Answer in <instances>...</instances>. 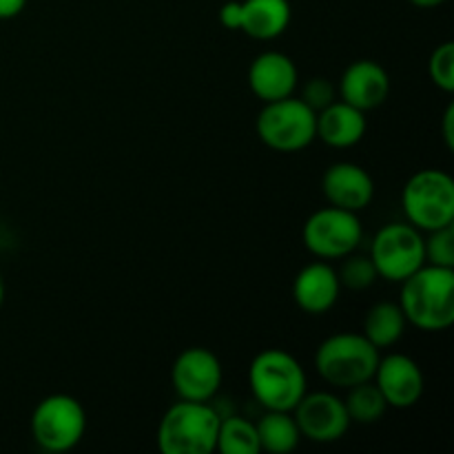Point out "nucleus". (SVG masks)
<instances>
[{"label": "nucleus", "instance_id": "f257e3e1", "mask_svg": "<svg viewBox=\"0 0 454 454\" xmlns=\"http://www.w3.org/2000/svg\"><path fill=\"white\" fill-rule=\"evenodd\" d=\"M402 310L412 326L446 331L454 322V269L424 264L402 282Z\"/></svg>", "mask_w": 454, "mask_h": 454}, {"label": "nucleus", "instance_id": "f03ea898", "mask_svg": "<svg viewBox=\"0 0 454 454\" xmlns=\"http://www.w3.org/2000/svg\"><path fill=\"white\" fill-rule=\"evenodd\" d=\"M248 386L262 408L293 412L306 395V372L291 353L269 348L255 355L251 362Z\"/></svg>", "mask_w": 454, "mask_h": 454}, {"label": "nucleus", "instance_id": "7ed1b4c3", "mask_svg": "<svg viewBox=\"0 0 454 454\" xmlns=\"http://www.w3.org/2000/svg\"><path fill=\"white\" fill-rule=\"evenodd\" d=\"M220 419L208 402H177L164 412L158 428V448L164 454L215 452Z\"/></svg>", "mask_w": 454, "mask_h": 454}, {"label": "nucleus", "instance_id": "20e7f679", "mask_svg": "<svg viewBox=\"0 0 454 454\" xmlns=\"http://www.w3.org/2000/svg\"><path fill=\"white\" fill-rule=\"evenodd\" d=\"M380 357V348H375L362 333H337L319 344L315 368L328 384L350 388L372 380Z\"/></svg>", "mask_w": 454, "mask_h": 454}, {"label": "nucleus", "instance_id": "39448f33", "mask_svg": "<svg viewBox=\"0 0 454 454\" xmlns=\"http://www.w3.org/2000/svg\"><path fill=\"white\" fill-rule=\"evenodd\" d=\"M408 224L437 231L454 222V180L446 171L424 168L406 182L402 193Z\"/></svg>", "mask_w": 454, "mask_h": 454}, {"label": "nucleus", "instance_id": "423d86ee", "mask_svg": "<svg viewBox=\"0 0 454 454\" xmlns=\"http://www.w3.org/2000/svg\"><path fill=\"white\" fill-rule=\"evenodd\" d=\"M317 114L301 98H282L264 102V109L257 114V136L269 149L279 153H295L306 149L317 137L315 133Z\"/></svg>", "mask_w": 454, "mask_h": 454}, {"label": "nucleus", "instance_id": "0eeeda50", "mask_svg": "<svg viewBox=\"0 0 454 454\" xmlns=\"http://www.w3.org/2000/svg\"><path fill=\"white\" fill-rule=\"evenodd\" d=\"M87 430V412L71 395H49L31 415V434L47 452L74 450Z\"/></svg>", "mask_w": 454, "mask_h": 454}, {"label": "nucleus", "instance_id": "6e6552de", "mask_svg": "<svg viewBox=\"0 0 454 454\" xmlns=\"http://www.w3.org/2000/svg\"><path fill=\"white\" fill-rule=\"evenodd\" d=\"M371 260L380 278L402 284L426 264L421 231L412 224H402V222L384 226L372 239Z\"/></svg>", "mask_w": 454, "mask_h": 454}, {"label": "nucleus", "instance_id": "1a4fd4ad", "mask_svg": "<svg viewBox=\"0 0 454 454\" xmlns=\"http://www.w3.org/2000/svg\"><path fill=\"white\" fill-rule=\"evenodd\" d=\"M362 235L364 231L357 213L333 204L315 211L301 231L304 247L322 260H340L350 255L362 242Z\"/></svg>", "mask_w": 454, "mask_h": 454}, {"label": "nucleus", "instance_id": "9d476101", "mask_svg": "<svg viewBox=\"0 0 454 454\" xmlns=\"http://www.w3.org/2000/svg\"><path fill=\"white\" fill-rule=\"evenodd\" d=\"M293 412L301 437L315 443L340 442L353 424L344 399L331 393H306Z\"/></svg>", "mask_w": 454, "mask_h": 454}, {"label": "nucleus", "instance_id": "9b49d317", "mask_svg": "<svg viewBox=\"0 0 454 454\" xmlns=\"http://www.w3.org/2000/svg\"><path fill=\"white\" fill-rule=\"evenodd\" d=\"M177 397L186 402H211L222 386V364L215 353L193 346L180 353L171 368Z\"/></svg>", "mask_w": 454, "mask_h": 454}, {"label": "nucleus", "instance_id": "f8f14e48", "mask_svg": "<svg viewBox=\"0 0 454 454\" xmlns=\"http://www.w3.org/2000/svg\"><path fill=\"white\" fill-rule=\"evenodd\" d=\"M372 380L390 408H412L424 397V372L408 355L393 353L380 357Z\"/></svg>", "mask_w": 454, "mask_h": 454}, {"label": "nucleus", "instance_id": "ddd939ff", "mask_svg": "<svg viewBox=\"0 0 454 454\" xmlns=\"http://www.w3.org/2000/svg\"><path fill=\"white\" fill-rule=\"evenodd\" d=\"M322 191L333 207L359 213L368 208L375 198V182L371 173L359 164L337 162L324 173Z\"/></svg>", "mask_w": 454, "mask_h": 454}, {"label": "nucleus", "instance_id": "4468645a", "mask_svg": "<svg viewBox=\"0 0 454 454\" xmlns=\"http://www.w3.org/2000/svg\"><path fill=\"white\" fill-rule=\"evenodd\" d=\"M388 93L390 75L380 62L357 60L341 74L340 98L364 114L384 105Z\"/></svg>", "mask_w": 454, "mask_h": 454}, {"label": "nucleus", "instance_id": "2eb2a0df", "mask_svg": "<svg viewBox=\"0 0 454 454\" xmlns=\"http://www.w3.org/2000/svg\"><path fill=\"white\" fill-rule=\"evenodd\" d=\"M300 74L286 53L264 51L248 67V87L262 102H275L295 93Z\"/></svg>", "mask_w": 454, "mask_h": 454}, {"label": "nucleus", "instance_id": "dca6fc26", "mask_svg": "<svg viewBox=\"0 0 454 454\" xmlns=\"http://www.w3.org/2000/svg\"><path fill=\"white\" fill-rule=\"evenodd\" d=\"M340 275L326 262L304 266L293 282V300L309 315L328 313L340 300Z\"/></svg>", "mask_w": 454, "mask_h": 454}, {"label": "nucleus", "instance_id": "f3484780", "mask_svg": "<svg viewBox=\"0 0 454 454\" xmlns=\"http://www.w3.org/2000/svg\"><path fill=\"white\" fill-rule=\"evenodd\" d=\"M366 114L355 109L353 105L344 100H333L331 105L317 111V122H315V133L324 145L333 149H348L362 142L366 136Z\"/></svg>", "mask_w": 454, "mask_h": 454}, {"label": "nucleus", "instance_id": "a211bd4d", "mask_svg": "<svg viewBox=\"0 0 454 454\" xmlns=\"http://www.w3.org/2000/svg\"><path fill=\"white\" fill-rule=\"evenodd\" d=\"M291 22L288 0H242L239 29L255 40H273L286 31Z\"/></svg>", "mask_w": 454, "mask_h": 454}, {"label": "nucleus", "instance_id": "6ab92c4d", "mask_svg": "<svg viewBox=\"0 0 454 454\" xmlns=\"http://www.w3.org/2000/svg\"><path fill=\"white\" fill-rule=\"evenodd\" d=\"M406 324L408 319L403 315L402 306L393 304V301H380V304H375L366 313L362 335L375 348H390V346H395L403 337Z\"/></svg>", "mask_w": 454, "mask_h": 454}, {"label": "nucleus", "instance_id": "aec40b11", "mask_svg": "<svg viewBox=\"0 0 454 454\" xmlns=\"http://www.w3.org/2000/svg\"><path fill=\"white\" fill-rule=\"evenodd\" d=\"M260 450L270 454H288L300 446V428L295 417L284 411H266L264 417L255 424Z\"/></svg>", "mask_w": 454, "mask_h": 454}, {"label": "nucleus", "instance_id": "412c9836", "mask_svg": "<svg viewBox=\"0 0 454 454\" xmlns=\"http://www.w3.org/2000/svg\"><path fill=\"white\" fill-rule=\"evenodd\" d=\"M344 406L348 411L350 421H355V424H377L388 411L384 395L375 384H371V380L350 386Z\"/></svg>", "mask_w": 454, "mask_h": 454}, {"label": "nucleus", "instance_id": "4be33fe9", "mask_svg": "<svg viewBox=\"0 0 454 454\" xmlns=\"http://www.w3.org/2000/svg\"><path fill=\"white\" fill-rule=\"evenodd\" d=\"M215 450L222 454H257L260 452V439H257L255 424H251L244 417L220 419Z\"/></svg>", "mask_w": 454, "mask_h": 454}, {"label": "nucleus", "instance_id": "5701e85b", "mask_svg": "<svg viewBox=\"0 0 454 454\" xmlns=\"http://www.w3.org/2000/svg\"><path fill=\"white\" fill-rule=\"evenodd\" d=\"M348 257V255H346ZM380 273H377L375 264H372L371 257H348L341 266L340 273V284L341 286H348L353 291H364V288H371L377 282Z\"/></svg>", "mask_w": 454, "mask_h": 454}, {"label": "nucleus", "instance_id": "b1692460", "mask_svg": "<svg viewBox=\"0 0 454 454\" xmlns=\"http://www.w3.org/2000/svg\"><path fill=\"white\" fill-rule=\"evenodd\" d=\"M426 262L443 269H454V229L452 224L443 229L430 231V238L424 239Z\"/></svg>", "mask_w": 454, "mask_h": 454}, {"label": "nucleus", "instance_id": "393cba45", "mask_svg": "<svg viewBox=\"0 0 454 454\" xmlns=\"http://www.w3.org/2000/svg\"><path fill=\"white\" fill-rule=\"evenodd\" d=\"M428 74L430 80H433L442 91H454V43H450V40L439 44L433 51L428 62Z\"/></svg>", "mask_w": 454, "mask_h": 454}, {"label": "nucleus", "instance_id": "a878e982", "mask_svg": "<svg viewBox=\"0 0 454 454\" xmlns=\"http://www.w3.org/2000/svg\"><path fill=\"white\" fill-rule=\"evenodd\" d=\"M301 100H304L306 105L317 114V111H322L324 106H328L333 100H335V91H333L328 80L315 78L304 87V96H301Z\"/></svg>", "mask_w": 454, "mask_h": 454}, {"label": "nucleus", "instance_id": "bb28decb", "mask_svg": "<svg viewBox=\"0 0 454 454\" xmlns=\"http://www.w3.org/2000/svg\"><path fill=\"white\" fill-rule=\"evenodd\" d=\"M220 22L226 27V29H239V3L238 0H231V3L222 4Z\"/></svg>", "mask_w": 454, "mask_h": 454}, {"label": "nucleus", "instance_id": "cd10ccee", "mask_svg": "<svg viewBox=\"0 0 454 454\" xmlns=\"http://www.w3.org/2000/svg\"><path fill=\"white\" fill-rule=\"evenodd\" d=\"M27 0H0V20L16 18L25 9Z\"/></svg>", "mask_w": 454, "mask_h": 454}, {"label": "nucleus", "instance_id": "c85d7f7f", "mask_svg": "<svg viewBox=\"0 0 454 454\" xmlns=\"http://www.w3.org/2000/svg\"><path fill=\"white\" fill-rule=\"evenodd\" d=\"M443 140H446L448 149H454V105H448L446 114H443Z\"/></svg>", "mask_w": 454, "mask_h": 454}, {"label": "nucleus", "instance_id": "c756f323", "mask_svg": "<svg viewBox=\"0 0 454 454\" xmlns=\"http://www.w3.org/2000/svg\"><path fill=\"white\" fill-rule=\"evenodd\" d=\"M412 4H417V7H439L442 3H446V0H411Z\"/></svg>", "mask_w": 454, "mask_h": 454}, {"label": "nucleus", "instance_id": "7c9ffc66", "mask_svg": "<svg viewBox=\"0 0 454 454\" xmlns=\"http://www.w3.org/2000/svg\"><path fill=\"white\" fill-rule=\"evenodd\" d=\"M4 300V282H3V275H0V306H3Z\"/></svg>", "mask_w": 454, "mask_h": 454}]
</instances>
